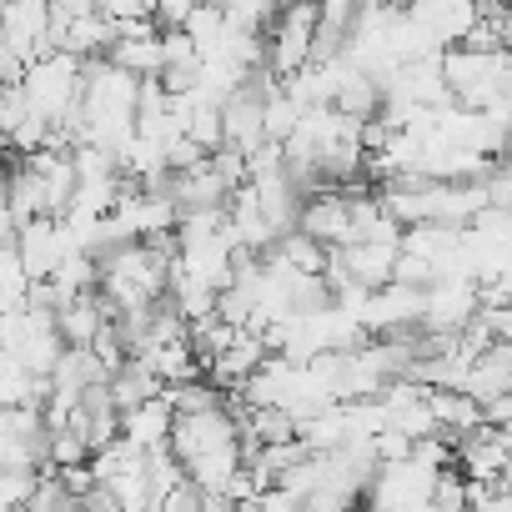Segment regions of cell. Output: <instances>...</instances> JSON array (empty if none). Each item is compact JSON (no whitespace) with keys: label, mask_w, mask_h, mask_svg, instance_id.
<instances>
[{"label":"cell","mask_w":512,"mask_h":512,"mask_svg":"<svg viewBox=\"0 0 512 512\" xmlns=\"http://www.w3.org/2000/svg\"><path fill=\"white\" fill-rule=\"evenodd\" d=\"M407 16L437 41V46H457L477 16H482V0H407Z\"/></svg>","instance_id":"obj_3"},{"label":"cell","mask_w":512,"mask_h":512,"mask_svg":"<svg viewBox=\"0 0 512 512\" xmlns=\"http://www.w3.org/2000/svg\"><path fill=\"white\" fill-rule=\"evenodd\" d=\"M437 467H427L422 457H392V462H377L372 482H367V502L377 507H432V492H437Z\"/></svg>","instance_id":"obj_2"},{"label":"cell","mask_w":512,"mask_h":512,"mask_svg":"<svg viewBox=\"0 0 512 512\" xmlns=\"http://www.w3.org/2000/svg\"><path fill=\"white\" fill-rule=\"evenodd\" d=\"M457 467L477 482H492V477H507V432L482 422L472 432L457 437Z\"/></svg>","instance_id":"obj_4"},{"label":"cell","mask_w":512,"mask_h":512,"mask_svg":"<svg viewBox=\"0 0 512 512\" xmlns=\"http://www.w3.org/2000/svg\"><path fill=\"white\" fill-rule=\"evenodd\" d=\"M317 31H322V0H282V11L267 26V66L277 81H292L317 61Z\"/></svg>","instance_id":"obj_1"},{"label":"cell","mask_w":512,"mask_h":512,"mask_svg":"<svg viewBox=\"0 0 512 512\" xmlns=\"http://www.w3.org/2000/svg\"><path fill=\"white\" fill-rule=\"evenodd\" d=\"M106 56L116 66L136 71V76H161L166 71V41H161V31L156 36H116V46Z\"/></svg>","instance_id":"obj_6"},{"label":"cell","mask_w":512,"mask_h":512,"mask_svg":"<svg viewBox=\"0 0 512 512\" xmlns=\"http://www.w3.org/2000/svg\"><path fill=\"white\" fill-rule=\"evenodd\" d=\"M482 422H492V427H512V392H497V397H487L482 402Z\"/></svg>","instance_id":"obj_9"},{"label":"cell","mask_w":512,"mask_h":512,"mask_svg":"<svg viewBox=\"0 0 512 512\" xmlns=\"http://www.w3.org/2000/svg\"><path fill=\"white\" fill-rule=\"evenodd\" d=\"M487 191H492V201H497V206H507V211H512V156L492 166V176H487Z\"/></svg>","instance_id":"obj_8"},{"label":"cell","mask_w":512,"mask_h":512,"mask_svg":"<svg viewBox=\"0 0 512 512\" xmlns=\"http://www.w3.org/2000/svg\"><path fill=\"white\" fill-rule=\"evenodd\" d=\"M171 427H176L171 387H166L161 397H146V402H136L131 412H121V432H126L131 442H141V447H161V442H171Z\"/></svg>","instance_id":"obj_5"},{"label":"cell","mask_w":512,"mask_h":512,"mask_svg":"<svg viewBox=\"0 0 512 512\" xmlns=\"http://www.w3.org/2000/svg\"><path fill=\"white\" fill-rule=\"evenodd\" d=\"M201 6H206V0H156V21L161 26H186Z\"/></svg>","instance_id":"obj_7"}]
</instances>
